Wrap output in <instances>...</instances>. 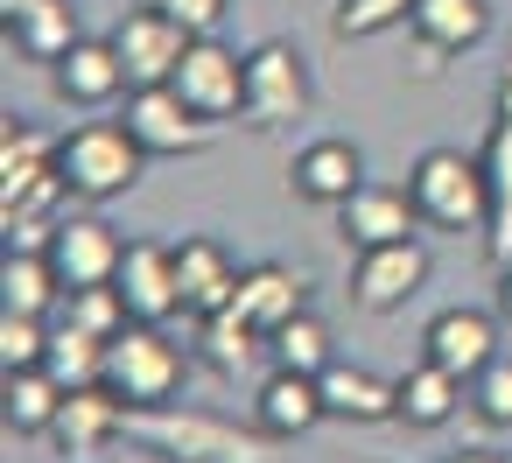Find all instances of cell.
I'll return each instance as SVG.
<instances>
[{
	"label": "cell",
	"instance_id": "1",
	"mask_svg": "<svg viewBox=\"0 0 512 463\" xmlns=\"http://www.w3.org/2000/svg\"><path fill=\"white\" fill-rule=\"evenodd\" d=\"M127 442H141L148 456H169V463H281L274 456V435L253 421H225V414H204V407H183V400H162V407H127Z\"/></svg>",
	"mask_w": 512,
	"mask_h": 463
},
{
	"label": "cell",
	"instance_id": "2",
	"mask_svg": "<svg viewBox=\"0 0 512 463\" xmlns=\"http://www.w3.org/2000/svg\"><path fill=\"white\" fill-rule=\"evenodd\" d=\"M57 169H64L71 197L106 204V197H127V190L141 183L148 148L134 141L127 120H85V127H71V134L57 141Z\"/></svg>",
	"mask_w": 512,
	"mask_h": 463
},
{
	"label": "cell",
	"instance_id": "3",
	"mask_svg": "<svg viewBox=\"0 0 512 463\" xmlns=\"http://www.w3.org/2000/svg\"><path fill=\"white\" fill-rule=\"evenodd\" d=\"M407 190H414L421 225H435V232H491V176H484V162H470L456 148H428L414 162Z\"/></svg>",
	"mask_w": 512,
	"mask_h": 463
},
{
	"label": "cell",
	"instance_id": "4",
	"mask_svg": "<svg viewBox=\"0 0 512 463\" xmlns=\"http://www.w3.org/2000/svg\"><path fill=\"white\" fill-rule=\"evenodd\" d=\"M183 372H190V358H183L176 337H162V323H127V330L106 344V386H113L127 407H162V400H176V393H183Z\"/></svg>",
	"mask_w": 512,
	"mask_h": 463
},
{
	"label": "cell",
	"instance_id": "5",
	"mask_svg": "<svg viewBox=\"0 0 512 463\" xmlns=\"http://www.w3.org/2000/svg\"><path fill=\"white\" fill-rule=\"evenodd\" d=\"M190 43H197V36H190L169 8H155V0L127 8V15H120V29H113V50L127 57V78H134V85H176V71H183Z\"/></svg>",
	"mask_w": 512,
	"mask_h": 463
},
{
	"label": "cell",
	"instance_id": "6",
	"mask_svg": "<svg viewBox=\"0 0 512 463\" xmlns=\"http://www.w3.org/2000/svg\"><path fill=\"white\" fill-rule=\"evenodd\" d=\"M127 127L148 155H197L218 134V120H204L176 85H134L127 92Z\"/></svg>",
	"mask_w": 512,
	"mask_h": 463
},
{
	"label": "cell",
	"instance_id": "7",
	"mask_svg": "<svg viewBox=\"0 0 512 463\" xmlns=\"http://www.w3.org/2000/svg\"><path fill=\"white\" fill-rule=\"evenodd\" d=\"M309 113V71L288 43H260L246 57V127H288Z\"/></svg>",
	"mask_w": 512,
	"mask_h": 463
},
{
	"label": "cell",
	"instance_id": "8",
	"mask_svg": "<svg viewBox=\"0 0 512 463\" xmlns=\"http://www.w3.org/2000/svg\"><path fill=\"white\" fill-rule=\"evenodd\" d=\"M421 281H428V253H421V239L365 246V253H358V267H351V302H358V309H372V316H386V309L414 302V295H421Z\"/></svg>",
	"mask_w": 512,
	"mask_h": 463
},
{
	"label": "cell",
	"instance_id": "9",
	"mask_svg": "<svg viewBox=\"0 0 512 463\" xmlns=\"http://www.w3.org/2000/svg\"><path fill=\"white\" fill-rule=\"evenodd\" d=\"M176 92L204 120H232V113H246V57H232L218 36H197L183 71H176Z\"/></svg>",
	"mask_w": 512,
	"mask_h": 463
},
{
	"label": "cell",
	"instance_id": "10",
	"mask_svg": "<svg viewBox=\"0 0 512 463\" xmlns=\"http://www.w3.org/2000/svg\"><path fill=\"white\" fill-rule=\"evenodd\" d=\"M113 288L127 295L134 323H169V316H183V288H176V246L134 239V246L120 253V274H113Z\"/></svg>",
	"mask_w": 512,
	"mask_h": 463
},
{
	"label": "cell",
	"instance_id": "11",
	"mask_svg": "<svg viewBox=\"0 0 512 463\" xmlns=\"http://www.w3.org/2000/svg\"><path fill=\"white\" fill-rule=\"evenodd\" d=\"M421 211H414V190H393V183H358L344 204H337V232L344 246H393V239H414Z\"/></svg>",
	"mask_w": 512,
	"mask_h": 463
},
{
	"label": "cell",
	"instance_id": "12",
	"mask_svg": "<svg viewBox=\"0 0 512 463\" xmlns=\"http://www.w3.org/2000/svg\"><path fill=\"white\" fill-rule=\"evenodd\" d=\"M120 253H127V239H120L106 218H64V225L50 232V267H57L64 288H99V281H113V274H120Z\"/></svg>",
	"mask_w": 512,
	"mask_h": 463
},
{
	"label": "cell",
	"instance_id": "13",
	"mask_svg": "<svg viewBox=\"0 0 512 463\" xmlns=\"http://www.w3.org/2000/svg\"><path fill=\"white\" fill-rule=\"evenodd\" d=\"M57 71V99L64 106H113V99H127L134 92V78H127V57L113 50V36H85L64 64H50Z\"/></svg>",
	"mask_w": 512,
	"mask_h": 463
},
{
	"label": "cell",
	"instance_id": "14",
	"mask_svg": "<svg viewBox=\"0 0 512 463\" xmlns=\"http://www.w3.org/2000/svg\"><path fill=\"white\" fill-rule=\"evenodd\" d=\"M484 176H491V232H484V253L491 267L512 260V64L498 78V113H491V141H484Z\"/></svg>",
	"mask_w": 512,
	"mask_h": 463
},
{
	"label": "cell",
	"instance_id": "15",
	"mask_svg": "<svg viewBox=\"0 0 512 463\" xmlns=\"http://www.w3.org/2000/svg\"><path fill=\"white\" fill-rule=\"evenodd\" d=\"M421 344H428V358L442 365V372H456L463 386L498 358V323L484 316V309H442L428 330H421Z\"/></svg>",
	"mask_w": 512,
	"mask_h": 463
},
{
	"label": "cell",
	"instance_id": "16",
	"mask_svg": "<svg viewBox=\"0 0 512 463\" xmlns=\"http://www.w3.org/2000/svg\"><path fill=\"white\" fill-rule=\"evenodd\" d=\"M239 274H246V267H232V253H225L218 239H183V246H176V288H183V316H218V309H232Z\"/></svg>",
	"mask_w": 512,
	"mask_h": 463
},
{
	"label": "cell",
	"instance_id": "17",
	"mask_svg": "<svg viewBox=\"0 0 512 463\" xmlns=\"http://www.w3.org/2000/svg\"><path fill=\"white\" fill-rule=\"evenodd\" d=\"M253 421H260L274 442H295V435H309L316 421H330L316 372H288V365H274V379H267L260 400H253Z\"/></svg>",
	"mask_w": 512,
	"mask_h": 463
},
{
	"label": "cell",
	"instance_id": "18",
	"mask_svg": "<svg viewBox=\"0 0 512 463\" xmlns=\"http://www.w3.org/2000/svg\"><path fill=\"white\" fill-rule=\"evenodd\" d=\"M232 309H239L253 330H267V337H274L288 316H302V309H309V281H302L295 267H281V260H260V267H246V274H239Z\"/></svg>",
	"mask_w": 512,
	"mask_h": 463
},
{
	"label": "cell",
	"instance_id": "19",
	"mask_svg": "<svg viewBox=\"0 0 512 463\" xmlns=\"http://www.w3.org/2000/svg\"><path fill=\"white\" fill-rule=\"evenodd\" d=\"M316 386H323L330 421H400V379H379L365 365H337L330 358L316 372Z\"/></svg>",
	"mask_w": 512,
	"mask_h": 463
},
{
	"label": "cell",
	"instance_id": "20",
	"mask_svg": "<svg viewBox=\"0 0 512 463\" xmlns=\"http://www.w3.org/2000/svg\"><path fill=\"white\" fill-rule=\"evenodd\" d=\"M288 183H295L302 204H330V211H337V204L365 183V155H358L351 141H309V148L295 155Z\"/></svg>",
	"mask_w": 512,
	"mask_h": 463
},
{
	"label": "cell",
	"instance_id": "21",
	"mask_svg": "<svg viewBox=\"0 0 512 463\" xmlns=\"http://www.w3.org/2000/svg\"><path fill=\"white\" fill-rule=\"evenodd\" d=\"M50 435L64 442V456H92L99 442L127 435V400H120L113 386H85V393H71V400H64V414H57V428H50Z\"/></svg>",
	"mask_w": 512,
	"mask_h": 463
},
{
	"label": "cell",
	"instance_id": "22",
	"mask_svg": "<svg viewBox=\"0 0 512 463\" xmlns=\"http://www.w3.org/2000/svg\"><path fill=\"white\" fill-rule=\"evenodd\" d=\"M50 176H57V141L36 134L29 120H8V134H0V204H22Z\"/></svg>",
	"mask_w": 512,
	"mask_h": 463
},
{
	"label": "cell",
	"instance_id": "23",
	"mask_svg": "<svg viewBox=\"0 0 512 463\" xmlns=\"http://www.w3.org/2000/svg\"><path fill=\"white\" fill-rule=\"evenodd\" d=\"M414 36L435 57L477 50L491 36V8H484V0H414Z\"/></svg>",
	"mask_w": 512,
	"mask_h": 463
},
{
	"label": "cell",
	"instance_id": "24",
	"mask_svg": "<svg viewBox=\"0 0 512 463\" xmlns=\"http://www.w3.org/2000/svg\"><path fill=\"white\" fill-rule=\"evenodd\" d=\"M15 29V50L29 57V64H64L85 36H78V8H71V0H36V8L29 15H15L8 22Z\"/></svg>",
	"mask_w": 512,
	"mask_h": 463
},
{
	"label": "cell",
	"instance_id": "25",
	"mask_svg": "<svg viewBox=\"0 0 512 463\" xmlns=\"http://www.w3.org/2000/svg\"><path fill=\"white\" fill-rule=\"evenodd\" d=\"M197 351L218 379H239L260 351H267V330H253L239 309H218V316H197Z\"/></svg>",
	"mask_w": 512,
	"mask_h": 463
},
{
	"label": "cell",
	"instance_id": "26",
	"mask_svg": "<svg viewBox=\"0 0 512 463\" xmlns=\"http://www.w3.org/2000/svg\"><path fill=\"white\" fill-rule=\"evenodd\" d=\"M456 407H463V379L442 372L435 358H421L414 372H400V421L407 428H442Z\"/></svg>",
	"mask_w": 512,
	"mask_h": 463
},
{
	"label": "cell",
	"instance_id": "27",
	"mask_svg": "<svg viewBox=\"0 0 512 463\" xmlns=\"http://www.w3.org/2000/svg\"><path fill=\"white\" fill-rule=\"evenodd\" d=\"M50 379L64 386V393H85V386H106V337H92V330H78L71 316L50 330Z\"/></svg>",
	"mask_w": 512,
	"mask_h": 463
},
{
	"label": "cell",
	"instance_id": "28",
	"mask_svg": "<svg viewBox=\"0 0 512 463\" xmlns=\"http://www.w3.org/2000/svg\"><path fill=\"white\" fill-rule=\"evenodd\" d=\"M64 400H71V393L50 379V365L8 372V428H15V435H50L57 414H64Z\"/></svg>",
	"mask_w": 512,
	"mask_h": 463
},
{
	"label": "cell",
	"instance_id": "29",
	"mask_svg": "<svg viewBox=\"0 0 512 463\" xmlns=\"http://www.w3.org/2000/svg\"><path fill=\"white\" fill-rule=\"evenodd\" d=\"M71 288L57 281L50 253H8V267H0V302L22 309V316H50Z\"/></svg>",
	"mask_w": 512,
	"mask_h": 463
},
{
	"label": "cell",
	"instance_id": "30",
	"mask_svg": "<svg viewBox=\"0 0 512 463\" xmlns=\"http://www.w3.org/2000/svg\"><path fill=\"white\" fill-rule=\"evenodd\" d=\"M267 358L274 365H288V372H323L337 351H330V323H316L309 309L302 316H288L274 337H267Z\"/></svg>",
	"mask_w": 512,
	"mask_h": 463
},
{
	"label": "cell",
	"instance_id": "31",
	"mask_svg": "<svg viewBox=\"0 0 512 463\" xmlns=\"http://www.w3.org/2000/svg\"><path fill=\"white\" fill-rule=\"evenodd\" d=\"M414 22V0H330V36L337 43H365V36H386Z\"/></svg>",
	"mask_w": 512,
	"mask_h": 463
},
{
	"label": "cell",
	"instance_id": "32",
	"mask_svg": "<svg viewBox=\"0 0 512 463\" xmlns=\"http://www.w3.org/2000/svg\"><path fill=\"white\" fill-rule=\"evenodd\" d=\"M64 316H71L78 330L106 337V344H113L127 323H134V309H127V295H120L113 281H99V288H71V295H64Z\"/></svg>",
	"mask_w": 512,
	"mask_h": 463
},
{
	"label": "cell",
	"instance_id": "33",
	"mask_svg": "<svg viewBox=\"0 0 512 463\" xmlns=\"http://www.w3.org/2000/svg\"><path fill=\"white\" fill-rule=\"evenodd\" d=\"M43 358H50V323L8 309L0 316V372H22V365H43Z\"/></svg>",
	"mask_w": 512,
	"mask_h": 463
},
{
	"label": "cell",
	"instance_id": "34",
	"mask_svg": "<svg viewBox=\"0 0 512 463\" xmlns=\"http://www.w3.org/2000/svg\"><path fill=\"white\" fill-rule=\"evenodd\" d=\"M470 407H477L491 428H512V358H491V365L470 379Z\"/></svg>",
	"mask_w": 512,
	"mask_h": 463
},
{
	"label": "cell",
	"instance_id": "35",
	"mask_svg": "<svg viewBox=\"0 0 512 463\" xmlns=\"http://www.w3.org/2000/svg\"><path fill=\"white\" fill-rule=\"evenodd\" d=\"M155 8H169L190 36H218V22H225V8L232 0H155Z\"/></svg>",
	"mask_w": 512,
	"mask_h": 463
},
{
	"label": "cell",
	"instance_id": "36",
	"mask_svg": "<svg viewBox=\"0 0 512 463\" xmlns=\"http://www.w3.org/2000/svg\"><path fill=\"white\" fill-rule=\"evenodd\" d=\"M498 309H505V323H512V260H498Z\"/></svg>",
	"mask_w": 512,
	"mask_h": 463
},
{
	"label": "cell",
	"instance_id": "37",
	"mask_svg": "<svg viewBox=\"0 0 512 463\" xmlns=\"http://www.w3.org/2000/svg\"><path fill=\"white\" fill-rule=\"evenodd\" d=\"M449 463H512V456H498V449H463V456H449Z\"/></svg>",
	"mask_w": 512,
	"mask_h": 463
},
{
	"label": "cell",
	"instance_id": "38",
	"mask_svg": "<svg viewBox=\"0 0 512 463\" xmlns=\"http://www.w3.org/2000/svg\"><path fill=\"white\" fill-rule=\"evenodd\" d=\"M29 8H36V0H0V15H8V22H15V15H29Z\"/></svg>",
	"mask_w": 512,
	"mask_h": 463
}]
</instances>
